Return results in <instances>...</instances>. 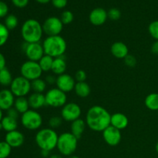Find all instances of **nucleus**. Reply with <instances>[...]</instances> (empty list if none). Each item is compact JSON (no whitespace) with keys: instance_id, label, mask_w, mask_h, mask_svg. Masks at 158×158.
<instances>
[{"instance_id":"4be33fe9","label":"nucleus","mask_w":158,"mask_h":158,"mask_svg":"<svg viewBox=\"0 0 158 158\" xmlns=\"http://www.w3.org/2000/svg\"><path fill=\"white\" fill-rule=\"evenodd\" d=\"M86 122L81 118L74 120L73 122L71 123L70 132L77 138L80 139L83 134V133H84L85 129H86Z\"/></svg>"},{"instance_id":"72a5a7b5","label":"nucleus","mask_w":158,"mask_h":158,"mask_svg":"<svg viewBox=\"0 0 158 158\" xmlns=\"http://www.w3.org/2000/svg\"><path fill=\"white\" fill-rule=\"evenodd\" d=\"M148 31L153 39L158 40V20H155L150 23L148 26Z\"/></svg>"},{"instance_id":"f257e3e1","label":"nucleus","mask_w":158,"mask_h":158,"mask_svg":"<svg viewBox=\"0 0 158 158\" xmlns=\"http://www.w3.org/2000/svg\"><path fill=\"white\" fill-rule=\"evenodd\" d=\"M111 114L104 107L98 105L88 110L86 116V123L88 127L95 132H103L110 126Z\"/></svg>"},{"instance_id":"cd10ccee","label":"nucleus","mask_w":158,"mask_h":158,"mask_svg":"<svg viewBox=\"0 0 158 158\" xmlns=\"http://www.w3.org/2000/svg\"><path fill=\"white\" fill-rule=\"evenodd\" d=\"M46 86H47L46 82L45 81V80H43L41 78L36 79L31 82V87H32V90L33 91V93L43 94L46 89Z\"/></svg>"},{"instance_id":"b1692460","label":"nucleus","mask_w":158,"mask_h":158,"mask_svg":"<svg viewBox=\"0 0 158 158\" xmlns=\"http://www.w3.org/2000/svg\"><path fill=\"white\" fill-rule=\"evenodd\" d=\"M1 123L2 125V129L7 133L15 131L18 127V122L16 119H14L7 115L3 117L1 120Z\"/></svg>"},{"instance_id":"37998d69","label":"nucleus","mask_w":158,"mask_h":158,"mask_svg":"<svg viewBox=\"0 0 158 158\" xmlns=\"http://www.w3.org/2000/svg\"><path fill=\"white\" fill-rule=\"evenodd\" d=\"M45 81L46 82L47 84L53 85V84H56V78L52 75L46 76V79H45Z\"/></svg>"},{"instance_id":"864d4df0","label":"nucleus","mask_w":158,"mask_h":158,"mask_svg":"<svg viewBox=\"0 0 158 158\" xmlns=\"http://www.w3.org/2000/svg\"><path fill=\"white\" fill-rule=\"evenodd\" d=\"M0 130H2V125L1 122H0Z\"/></svg>"},{"instance_id":"39448f33","label":"nucleus","mask_w":158,"mask_h":158,"mask_svg":"<svg viewBox=\"0 0 158 158\" xmlns=\"http://www.w3.org/2000/svg\"><path fill=\"white\" fill-rule=\"evenodd\" d=\"M78 138L71 132H65L59 136L56 148L63 156L69 157L73 155L78 145Z\"/></svg>"},{"instance_id":"f704fd0d","label":"nucleus","mask_w":158,"mask_h":158,"mask_svg":"<svg viewBox=\"0 0 158 158\" xmlns=\"http://www.w3.org/2000/svg\"><path fill=\"white\" fill-rule=\"evenodd\" d=\"M62 123H63V118L58 116H53L49 120V128H52L53 130L60 127Z\"/></svg>"},{"instance_id":"1a4fd4ad","label":"nucleus","mask_w":158,"mask_h":158,"mask_svg":"<svg viewBox=\"0 0 158 158\" xmlns=\"http://www.w3.org/2000/svg\"><path fill=\"white\" fill-rule=\"evenodd\" d=\"M20 73L22 77L32 82V80L41 77L43 70L40 68L38 62L28 60L23 63L20 67Z\"/></svg>"},{"instance_id":"0eeeda50","label":"nucleus","mask_w":158,"mask_h":158,"mask_svg":"<svg viewBox=\"0 0 158 158\" xmlns=\"http://www.w3.org/2000/svg\"><path fill=\"white\" fill-rule=\"evenodd\" d=\"M46 104L51 107H63L67 103V96L57 87L49 89L45 94Z\"/></svg>"},{"instance_id":"8fccbe9b","label":"nucleus","mask_w":158,"mask_h":158,"mask_svg":"<svg viewBox=\"0 0 158 158\" xmlns=\"http://www.w3.org/2000/svg\"><path fill=\"white\" fill-rule=\"evenodd\" d=\"M66 158H80L78 157V156H76V155H71V156H69V157H66Z\"/></svg>"},{"instance_id":"3c124183","label":"nucleus","mask_w":158,"mask_h":158,"mask_svg":"<svg viewBox=\"0 0 158 158\" xmlns=\"http://www.w3.org/2000/svg\"><path fill=\"white\" fill-rule=\"evenodd\" d=\"M3 118V116H2V110L1 109H0V122H1L2 119Z\"/></svg>"},{"instance_id":"58836bf2","label":"nucleus","mask_w":158,"mask_h":158,"mask_svg":"<svg viewBox=\"0 0 158 158\" xmlns=\"http://www.w3.org/2000/svg\"><path fill=\"white\" fill-rule=\"evenodd\" d=\"M9 12V7L7 4L2 1H0V18L6 17Z\"/></svg>"},{"instance_id":"412c9836","label":"nucleus","mask_w":158,"mask_h":158,"mask_svg":"<svg viewBox=\"0 0 158 158\" xmlns=\"http://www.w3.org/2000/svg\"><path fill=\"white\" fill-rule=\"evenodd\" d=\"M66 69H67V63H66L64 57L60 56L57 57V58H54L51 71L55 75L60 76L62 74L66 73Z\"/></svg>"},{"instance_id":"c756f323","label":"nucleus","mask_w":158,"mask_h":158,"mask_svg":"<svg viewBox=\"0 0 158 158\" xmlns=\"http://www.w3.org/2000/svg\"><path fill=\"white\" fill-rule=\"evenodd\" d=\"M19 24L18 18L13 14H9L6 17L5 19V26L9 30H12L15 29Z\"/></svg>"},{"instance_id":"4468645a","label":"nucleus","mask_w":158,"mask_h":158,"mask_svg":"<svg viewBox=\"0 0 158 158\" xmlns=\"http://www.w3.org/2000/svg\"><path fill=\"white\" fill-rule=\"evenodd\" d=\"M76 83H76L75 79L72 76L67 73H64L57 77L56 85L58 89L67 94V93L73 90Z\"/></svg>"},{"instance_id":"09e8293b","label":"nucleus","mask_w":158,"mask_h":158,"mask_svg":"<svg viewBox=\"0 0 158 158\" xmlns=\"http://www.w3.org/2000/svg\"><path fill=\"white\" fill-rule=\"evenodd\" d=\"M49 158H63V157L61 156V154H52L49 157Z\"/></svg>"},{"instance_id":"7ed1b4c3","label":"nucleus","mask_w":158,"mask_h":158,"mask_svg":"<svg viewBox=\"0 0 158 158\" xmlns=\"http://www.w3.org/2000/svg\"><path fill=\"white\" fill-rule=\"evenodd\" d=\"M45 55L52 58L63 56L67 49V44L63 37L60 35L47 36L43 43Z\"/></svg>"},{"instance_id":"20e7f679","label":"nucleus","mask_w":158,"mask_h":158,"mask_svg":"<svg viewBox=\"0 0 158 158\" xmlns=\"http://www.w3.org/2000/svg\"><path fill=\"white\" fill-rule=\"evenodd\" d=\"M59 135L52 128H43L37 132L35 140L40 150L52 151L56 148Z\"/></svg>"},{"instance_id":"423d86ee","label":"nucleus","mask_w":158,"mask_h":158,"mask_svg":"<svg viewBox=\"0 0 158 158\" xmlns=\"http://www.w3.org/2000/svg\"><path fill=\"white\" fill-rule=\"evenodd\" d=\"M43 117L38 111L29 109L22 114L21 123L26 129L29 131H36L43 124Z\"/></svg>"},{"instance_id":"393cba45","label":"nucleus","mask_w":158,"mask_h":158,"mask_svg":"<svg viewBox=\"0 0 158 158\" xmlns=\"http://www.w3.org/2000/svg\"><path fill=\"white\" fill-rule=\"evenodd\" d=\"M14 108L18 111L19 114H23L28 111L30 108L28 98L26 97H16L14 103Z\"/></svg>"},{"instance_id":"de8ad7c7","label":"nucleus","mask_w":158,"mask_h":158,"mask_svg":"<svg viewBox=\"0 0 158 158\" xmlns=\"http://www.w3.org/2000/svg\"><path fill=\"white\" fill-rule=\"evenodd\" d=\"M35 1L38 2L39 3H41V4H47L52 0H35Z\"/></svg>"},{"instance_id":"2f4dec72","label":"nucleus","mask_w":158,"mask_h":158,"mask_svg":"<svg viewBox=\"0 0 158 158\" xmlns=\"http://www.w3.org/2000/svg\"><path fill=\"white\" fill-rule=\"evenodd\" d=\"M12 148L6 141L0 142V158H7L10 155Z\"/></svg>"},{"instance_id":"c9c22d12","label":"nucleus","mask_w":158,"mask_h":158,"mask_svg":"<svg viewBox=\"0 0 158 158\" xmlns=\"http://www.w3.org/2000/svg\"><path fill=\"white\" fill-rule=\"evenodd\" d=\"M107 15L108 18L110 19L111 20L117 21V20L120 19V18L121 17V12L117 8H112L107 12Z\"/></svg>"},{"instance_id":"c85d7f7f","label":"nucleus","mask_w":158,"mask_h":158,"mask_svg":"<svg viewBox=\"0 0 158 158\" xmlns=\"http://www.w3.org/2000/svg\"><path fill=\"white\" fill-rule=\"evenodd\" d=\"M53 60L54 58L47 55H44L40 59V60L38 63L40 64V66L42 70H43V72H49V71H51L52 63H53Z\"/></svg>"},{"instance_id":"ddd939ff","label":"nucleus","mask_w":158,"mask_h":158,"mask_svg":"<svg viewBox=\"0 0 158 158\" xmlns=\"http://www.w3.org/2000/svg\"><path fill=\"white\" fill-rule=\"evenodd\" d=\"M102 133H103V140L109 146L115 147L121 141V131L114 127L111 125Z\"/></svg>"},{"instance_id":"f8f14e48","label":"nucleus","mask_w":158,"mask_h":158,"mask_svg":"<svg viewBox=\"0 0 158 158\" xmlns=\"http://www.w3.org/2000/svg\"><path fill=\"white\" fill-rule=\"evenodd\" d=\"M82 110L80 105L77 103H67L62 107L61 117L63 120L67 122H73L74 120L80 118Z\"/></svg>"},{"instance_id":"7c9ffc66","label":"nucleus","mask_w":158,"mask_h":158,"mask_svg":"<svg viewBox=\"0 0 158 158\" xmlns=\"http://www.w3.org/2000/svg\"><path fill=\"white\" fill-rule=\"evenodd\" d=\"M9 30L5 24L0 23V46H4L9 40Z\"/></svg>"},{"instance_id":"2eb2a0df","label":"nucleus","mask_w":158,"mask_h":158,"mask_svg":"<svg viewBox=\"0 0 158 158\" xmlns=\"http://www.w3.org/2000/svg\"><path fill=\"white\" fill-rule=\"evenodd\" d=\"M108 19L107 12L103 8H96L93 9L89 15V20L91 24L96 26H100L106 23Z\"/></svg>"},{"instance_id":"e433bc0d","label":"nucleus","mask_w":158,"mask_h":158,"mask_svg":"<svg viewBox=\"0 0 158 158\" xmlns=\"http://www.w3.org/2000/svg\"><path fill=\"white\" fill-rule=\"evenodd\" d=\"M124 63L128 67H134V66L137 65V59L135 58V56H134L133 55H130L128 54L124 59Z\"/></svg>"},{"instance_id":"f03ea898","label":"nucleus","mask_w":158,"mask_h":158,"mask_svg":"<svg viewBox=\"0 0 158 158\" xmlns=\"http://www.w3.org/2000/svg\"><path fill=\"white\" fill-rule=\"evenodd\" d=\"M43 34V25L36 19H29L25 21L22 26V38L27 43H40Z\"/></svg>"},{"instance_id":"a19ab883","label":"nucleus","mask_w":158,"mask_h":158,"mask_svg":"<svg viewBox=\"0 0 158 158\" xmlns=\"http://www.w3.org/2000/svg\"><path fill=\"white\" fill-rule=\"evenodd\" d=\"M12 2L15 7L24 8L29 3V0H12Z\"/></svg>"},{"instance_id":"bb28decb","label":"nucleus","mask_w":158,"mask_h":158,"mask_svg":"<svg viewBox=\"0 0 158 158\" xmlns=\"http://www.w3.org/2000/svg\"><path fill=\"white\" fill-rule=\"evenodd\" d=\"M13 80L12 76L10 71L7 68L0 70V84L3 86H10Z\"/></svg>"},{"instance_id":"a211bd4d","label":"nucleus","mask_w":158,"mask_h":158,"mask_svg":"<svg viewBox=\"0 0 158 158\" xmlns=\"http://www.w3.org/2000/svg\"><path fill=\"white\" fill-rule=\"evenodd\" d=\"M129 124L128 117L122 113H115L111 115L110 125L120 131H123L127 127Z\"/></svg>"},{"instance_id":"79ce46f5","label":"nucleus","mask_w":158,"mask_h":158,"mask_svg":"<svg viewBox=\"0 0 158 158\" xmlns=\"http://www.w3.org/2000/svg\"><path fill=\"white\" fill-rule=\"evenodd\" d=\"M19 113L14 107L10 108V109L7 110V116L12 117V118L14 119H16V120L19 117Z\"/></svg>"},{"instance_id":"49530a36","label":"nucleus","mask_w":158,"mask_h":158,"mask_svg":"<svg viewBox=\"0 0 158 158\" xmlns=\"http://www.w3.org/2000/svg\"><path fill=\"white\" fill-rule=\"evenodd\" d=\"M49 153H50L49 151L42 150V151H41V155L43 156V157H49Z\"/></svg>"},{"instance_id":"f3484780","label":"nucleus","mask_w":158,"mask_h":158,"mask_svg":"<svg viewBox=\"0 0 158 158\" xmlns=\"http://www.w3.org/2000/svg\"><path fill=\"white\" fill-rule=\"evenodd\" d=\"M15 100V96L10 89H2L0 91V109L7 111L14 106Z\"/></svg>"},{"instance_id":"5701e85b","label":"nucleus","mask_w":158,"mask_h":158,"mask_svg":"<svg viewBox=\"0 0 158 158\" xmlns=\"http://www.w3.org/2000/svg\"><path fill=\"white\" fill-rule=\"evenodd\" d=\"M76 94L80 98H86L90 94L91 89L86 82H77L74 88Z\"/></svg>"},{"instance_id":"dca6fc26","label":"nucleus","mask_w":158,"mask_h":158,"mask_svg":"<svg viewBox=\"0 0 158 158\" xmlns=\"http://www.w3.org/2000/svg\"><path fill=\"white\" fill-rule=\"evenodd\" d=\"M5 141L12 148H19L24 143L25 137L23 133L15 130L6 134L5 137Z\"/></svg>"},{"instance_id":"a18cd8bd","label":"nucleus","mask_w":158,"mask_h":158,"mask_svg":"<svg viewBox=\"0 0 158 158\" xmlns=\"http://www.w3.org/2000/svg\"><path fill=\"white\" fill-rule=\"evenodd\" d=\"M6 58H5L4 55L0 52V70L4 69V68H6Z\"/></svg>"},{"instance_id":"6ab92c4d","label":"nucleus","mask_w":158,"mask_h":158,"mask_svg":"<svg viewBox=\"0 0 158 158\" xmlns=\"http://www.w3.org/2000/svg\"><path fill=\"white\" fill-rule=\"evenodd\" d=\"M110 52L116 58L124 59L129 54V49L123 42H116L111 46Z\"/></svg>"},{"instance_id":"9d476101","label":"nucleus","mask_w":158,"mask_h":158,"mask_svg":"<svg viewBox=\"0 0 158 158\" xmlns=\"http://www.w3.org/2000/svg\"><path fill=\"white\" fill-rule=\"evenodd\" d=\"M23 50L28 60L30 61L39 62L45 55L43 44L40 43H27L24 42L23 45Z\"/></svg>"},{"instance_id":"9b49d317","label":"nucleus","mask_w":158,"mask_h":158,"mask_svg":"<svg viewBox=\"0 0 158 158\" xmlns=\"http://www.w3.org/2000/svg\"><path fill=\"white\" fill-rule=\"evenodd\" d=\"M64 25L62 23L60 18L56 16H51L46 19L43 24V32L47 36L58 35L63 31Z\"/></svg>"},{"instance_id":"ea45409f","label":"nucleus","mask_w":158,"mask_h":158,"mask_svg":"<svg viewBox=\"0 0 158 158\" xmlns=\"http://www.w3.org/2000/svg\"><path fill=\"white\" fill-rule=\"evenodd\" d=\"M52 4L56 9H63L67 5V0H52Z\"/></svg>"},{"instance_id":"6e6552de","label":"nucleus","mask_w":158,"mask_h":158,"mask_svg":"<svg viewBox=\"0 0 158 158\" xmlns=\"http://www.w3.org/2000/svg\"><path fill=\"white\" fill-rule=\"evenodd\" d=\"M10 90L16 97H23L27 96L32 90L31 81L23 77H15L10 85Z\"/></svg>"},{"instance_id":"4c0bfd02","label":"nucleus","mask_w":158,"mask_h":158,"mask_svg":"<svg viewBox=\"0 0 158 158\" xmlns=\"http://www.w3.org/2000/svg\"><path fill=\"white\" fill-rule=\"evenodd\" d=\"M86 77H87V76H86V72L83 69H79L76 72L74 79L77 82H86Z\"/></svg>"},{"instance_id":"aec40b11","label":"nucleus","mask_w":158,"mask_h":158,"mask_svg":"<svg viewBox=\"0 0 158 158\" xmlns=\"http://www.w3.org/2000/svg\"><path fill=\"white\" fill-rule=\"evenodd\" d=\"M29 100V106L32 110L40 109L46 104V98L43 94H40V93H32L28 97Z\"/></svg>"},{"instance_id":"c03bdc74","label":"nucleus","mask_w":158,"mask_h":158,"mask_svg":"<svg viewBox=\"0 0 158 158\" xmlns=\"http://www.w3.org/2000/svg\"><path fill=\"white\" fill-rule=\"evenodd\" d=\"M151 49L152 53L155 54V55H158V40H155V42L151 46Z\"/></svg>"},{"instance_id":"473e14b6","label":"nucleus","mask_w":158,"mask_h":158,"mask_svg":"<svg viewBox=\"0 0 158 158\" xmlns=\"http://www.w3.org/2000/svg\"><path fill=\"white\" fill-rule=\"evenodd\" d=\"M60 19H61L62 23L63 25H69L73 21L74 15L71 11L66 10L63 11L62 12L61 15H60Z\"/></svg>"},{"instance_id":"603ef678","label":"nucleus","mask_w":158,"mask_h":158,"mask_svg":"<svg viewBox=\"0 0 158 158\" xmlns=\"http://www.w3.org/2000/svg\"><path fill=\"white\" fill-rule=\"evenodd\" d=\"M155 150L156 151H157V153L158 154V141L157 142V143H156V146H155Z\"/></svg>"},{"instance_id":"a878e982","label":"nucleus","mask_w":158,"mask_h":158,"mask_svg":"<svg viewBox=\"0 0 158 158\" xmlns=\"http://www.w3.org/2000/svg\"><path fill=\"white\" fill-rule=\"evenodd\" d=\"M144 104L150 110H158V94L152 93L146 97L144 100Z\"/></svg>"}]
</instances>
